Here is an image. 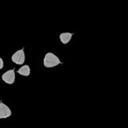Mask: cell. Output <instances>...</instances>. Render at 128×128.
<instances>
[{
    "instance_id": "obj_1",
    "label": "cell",
    "mask_w": 128,
    "mask_h": 128,
    "mask_svg": "<svg viewBox=\"0 0 128 128\" xmlns=\"http://www.w3.org/2000/svg\"><path fill=\"white\" fill-rule=\"evenodd\" d=\"M59 64H62V62L59 59L58 56H56L52 52L46 53L43 58V65L48 68H54L56 66H58Z\"/></svg>"
},
{
    "instance_id": "obj_2",
    "label": "cell",
    "mask_w": 128,
    "mask_h": 128,
    "mask_svg": "<svg viewBox=\"0 0 128 128\" xmlns=\"http://www.w3.org/2000/svg\"><path fill=\"white\" fill-rule=\"evenodd\" d=\"M11 59L15 64H18V65H22V64H24L25 62V53H24V48L15 52L14 54L12 55Z\"/></svg>"
},
{
    "instance_id": "obj_5",
    "label": "cell",
    "mask_w": 128,
    "mask_h": 128,
    "mask_svg": "<svg viewBox=\"0 0 128 128\" xmlns=\"http://www.w3.org/2000/svg\"><path fill=\"white\" fill-rule=\"evenodd\" d=\"M72 36H73V33H72V32H62L60 34L59 38L62 44H68L71 41Z\"/></svg>"
},
{
    "instance_id": "obj_7",
    "label": "cell",
    "mask_w": 128,
    "mask_h": 128,
    "mask_svg": "<svg viewBox=\"0 0 128 128\" xmlns=\"http://www.w3.org/2000/svg\"><path fill=\"white\" fill-rule=\"evenodd\" d=\"M2 68H4V61L0 58V69H2Z\"/></svg>"
},
{
    "instance_id": "obj_6",
    "label": "cell",
    "mask_w": 128,
    "mask_h": 128,
    "mask_svg": "<svg viewBox=\"0 0 128 128\" xmlns=\"http://www.w3.org/2000/svg\"><path fill=\"white\" fill-rule=\"evenodd\" d=\"M30 72H31V69H30V66L28 65L22 66L21 68L18 70V73L20 74V75H22V76H29Z\"/></svg>"
},
{
    "instance_id": "obj_4",
    "label": "cell",
    "mask_w": 128,
    "mask_h": 128,
    "mask_svg": "<svg viewBox=\"0 0 128 128\" xmlns=\"http://www.w3.org/2000/svg\"><path fill=\"white\" fill-rule=\"evenodd\" d=\"M12 111L6 104L0 102V119H6L11 116Z\"/></svg>"
},
{
    "instance_id": "obj_3",
    "label": "cell",
    "mask_w": 128,
    "mask_h": 128,
    "mask_svg": "<svg viewBox=\"0 0 128 128\" xmlns=\"http://www.w3.org/2000/svg\"><path fill=\"white\" fill-rule=\"evenodd\" d=\"M15 72L14 69H11V70H8L2 75V80L5 83L8 84V85H12V84L14 83L15 82Z\"/></svg>"
}]
</instances>
